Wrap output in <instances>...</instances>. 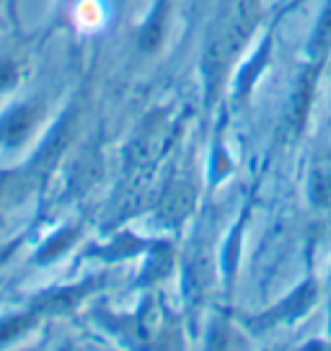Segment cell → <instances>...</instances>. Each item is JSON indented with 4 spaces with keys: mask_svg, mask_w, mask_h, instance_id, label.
Returning a JSON list of instances; mask_svg holds the SVG:
<instances>
[{
    "mask_svg": "<svg viewBox=\"0 0 331 351\" xmlns=\"http://www.w3.org/2000/svg\"><path fill=\"white\" fill-rule=\"evenodd\" d=\"M329 39H331V3H329V8H326V13H323V19H321L319 29H316V36H313V49L321 52V49L329 44Z\"/></svg>",
    "mask_w": 331,
    "mask_h": 351,
    "instance_id": "obj_3",
    "label": "cell"
},
{
    "mask_svg": "<svg viewBox=\"0 0 331 351\" xmlns=\"http://www.w3.org/2000/svg\"><path fill=\"white\" fill-rule=\"evenodd\" d=\"M163 36V5H158V11L153 13L150 23L145 26L143 32V49H155L158 42Z\"/></svg>",
    "mask_w": 331,
    "mask_h": 351,
    "instance_id": "obj_2",
    "label": "cell"
},
{
    "mask_svg": "<svg viewBox=\"0 0 331 351\" xmlns=\"http://www.w3.org/2000/svg\"><path fill=\"white\" fill-rule=\"evenodd\" d=\"M264 55H266V44H264V47H262V52H259V55L254 57V65H251V70H246V73H243V80H241V93H243V90H246V86H251V80H254V75H256V73H259V67L264 65Z\"/></svg>",
    "mask_w": 331,
    "mask_h": 351,
    "instance_id": "obj_4",
    "label": "cell"
},
{
    "mask_svg": "<svg viewBox=\"0 0 331 351\" xmlns=\"http://www.w3.org/2000/svg\"><path fill=\"white\" fill-rule=\"evenodd\" d=\"M313 295H316L313 285H310V282H308V285H303L298 292H295V295L287 300L285 305L277 310V313H272V318H293V315H300V313H303V310L310 305Z\"/></svg>",
    "mask_w": 331,
    "mask_h": 351,
    "instance_id": "obj_1",
    "label": "cell"
}]
</instances>
